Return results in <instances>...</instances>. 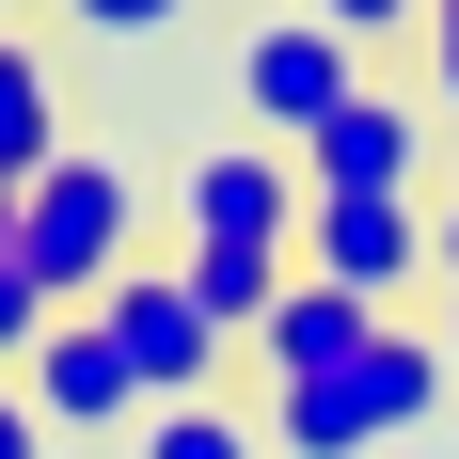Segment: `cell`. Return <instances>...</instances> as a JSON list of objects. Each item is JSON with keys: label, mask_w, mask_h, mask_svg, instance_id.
I'll use <instances>...</instances> for the list:
<instances>
[{"label": "cell", "mask_w": 459, "mask_h": 459, "mask_svg": "<svg viewBox=\"0 0 459 459\" xmlns=\"http://www.w3.org/2000/svg\"><path fill=\"white\" fill-rule=\"evenodd\" d=\"M444 333H412V317H380L349 365H317V380H270V444L285 459H365V444H412L428 412H444Z\"/></svg>", "instance_id": "cell-1"}, {"label": "cell", "mask_w": 459, "mask_h": 459, "mask_svg": "<svg viewBox=\"0 0 459 459\" xmlns=\"http://www.w3.org/2000/svg\"><path fill=\"white\" fill-rule=\"evenodd\" d=\"M16 270H32L64 317H95V301H111V270H143V190H127V159L64 143V159L16 190Z\"/></svg>", "instance_id": "cell-2"}, {"label": "cell", "mask_w": 459, "mask_h": 459, "mask_svg": "<svg viewBox=\"0 0 459 459\" xmlns=\"http://www.w3.org/2000/svg\"><path fill=\"white\" fill-rule=\"evenodd\" d=\"M175 254H301V159L285 143H206L175 190Z\"/></svg>", "instance_id": "cell-3"}, {"label": "cell", "mask_w": 459, "mask_h": 459, "mask_svg": "<svg viewBox=\"0 0 459 459\" xmlns=\"http://www.w3.org/2000/svg\"><path fill=\"white\" fill-rule=\"evenodd\" d=\"M301 270L396 317V285L428 270V190H301Z\"/></svg>", "instance_id": "cell-4"}, {"label": "cell", "mask_w": 459, "mask_h": 459, "mask_svg": "<svg viewBox=\"0 0 459 459\" xmlns=\"http://www.w3.org/2000/svg\"><path fill=\"white\" fill-rule=\"evenodd\" d=\"M349 95H365V48L333 32V16H270V32L238 48V111H254V143H317Z\"/></svg>", "instance_id": "cell-5"}, {"label": "cell", "mask_w": 459, "mask_h": 459, "mask_svg": "<svg viewBox=\"0 0 459 459\" xmlns=\"http://www.w3.org/2000/svg\"><path fill=\"white\" fill-rule=\"evenodd\" d=\"M95 317H111V349L143 365V412H175V396H206V380H222V317H206V301H190V270H159V254H143V270H111V301H95Z\"/></svg>", "instance_id": "cell-6"}, {"label": "cell", "mask_w": 459, "mask_h": 459, "mask_svg": "<svg viewBox=\"0 0 459 459\" xmlns=\"http://www.w3.org/2000/svg\"><path fill=\"white\" fill-rule=\"evenodd\" d=\"M285 159H301V190H428V95H380L365 80L317 143H285Z\"/></svg>", "instance_id": "cell-7"}, {"label": "cell", "mask_w": 459, "mask_h": 459, "mask_svg": "<svg viewBox=\"0 0 459 459\" xmlns=\"http://www.w3.org/2000/svg\"><path fill=\"white\" fill-rule=\"evenodd\" d=\"M16 396H32L48 428H127V412H143V365L111 349V317H48L32 365H16Z\"/></svg>", "instance_id": "cell-8"}, {"label": "cell", "mask_w": 459, "mask_h": 459, "mask_svg": "<svg viewBox=\"0 0 459 459\" xmlns=\"http://www.w3.org/2000/svg\"><path fill=\"white\" fill-rule=\"evenodd\" d=\"M365 333H380V301H349V285H317V270H285L270 333H254V365H270V380H317V365H349Z\"/></svg>", "instance_id": "cell-9"}, {"label": "cell", "mask_w": 459, "mask_h": 459, "mask_svg": "<svg viewBox=\"0 0 459 459\" xmlns=\"http://www.w3.org/2000/svg\"><path fill=\"white\" fill-rule=\"evenodd\" d=\"M48 159H64V80H48L32 48L0 32V190H32Z\"/></svg>", "instance_id": "cell-10"}, {"label": "cell", "mask_w": 459, "mask_h": 459, "mask_svg": "<svg viewBox=\"0 0 459 459\" xmlns=\"http://www.w3.org/2000/svg\"><path fill=\"white\" fill-rule=\"evenodd\" d=\"M143 459H254V428L222 396H175V412H143Z\"/></svg>", "instance_id": "cell-11"}, {"label": "cell", "mask_w": 459, "mask_h": 459, "mask_svg": "<svg viewBox=\"0 0 459 459\" xmlns=\"http://www.w3.org/2000/svg\"><path fill=\"white\" fill-rule=\"evenodd\" d=\"M48 317H64V301H48V285L0 254V365H32V333H48Z\"/></svg>", "instance_id": "cell-12"}, {"label": "cell", "mask_w": 459, "mask_h": 459, "mask_svg": "<svg viewBox=\"0 0 459 459\" xmlns=\"http://www.w3.org/2000/svg\"><path fill=\"white\" fill-rule=\"evenodd\" d=\"M64 16H80V32H95V48H143V32H175L190 0H64Z\"/></svg>", "instance_id": "cell-13"}, {"label": "cell", "mask_w": 459, "mask_h": 459, "mask_svg": "<svg viewBox=\"0 0 459 459\" xmlns=\"http://www.w3.org/2000/svg\"><path fill=\"white\" fill-rule=\"evenodd\" d=\"M301 16H333L349 48H380V32H428V0H301Z\"/></svg>", "instance_id": "cell-14"}, {"label": "cell", "mask_w": 459, "mask_h": 459, "mask_svg": "<svg viewBox=\"0 0 459 459\" xmlns=\"http://www.w3.org/2000/svg\"><path fill=\"white\" fill-rule=\"evenodd\" d=\"M428 111H459V0H428Z\"/></svg>", "instance_id": "cell-15"}, {"label": "cell", "mask_w": 459, "mask_h": 459, "mask_svg": "<svg viewBox=\"0 0 459 459\" xmlns=\"http://www.w3.org/2000/svg\"><path fill=\"white\" fill-rule=\"evenodd\" d=\"M0 459H48V412L16 396V380H0Z\"/></svg>", "instance_id": "cell-16"}, {"label": "cell", "mask_w": 459, "mask_h": 459, "mask_svg": "<svg viewBox=\"0 0 459 459\" xmlns=\"http://www.w3.org/2000/svg\"><path fill=\"white\" fill-rule=\"evenodd\" d=\"M428 285H459V190L428 206Z\"/></svg>", "instance_id": "cell-17"}, {"label": "cell", "mask_w": 459, "mask_h": 459, "mask_svg": "<svg viewBox=\"0 0 459 459\" xmlns=\"http://www.w3.org/2000/svg\"><path fill=\"white\" fill-rule=\"evenodd\" d=\"M444 365H459V285H444Z\"/></svg>", "instance_id": "cell-18"}, {"label": "cell", "mask_w": 459, "mask_h": 459, "mask_svg": "<svg viewBox=\"0 0 459 459\" xmlns=\"http://www.w3.org/2000/svg\"><path fill=\"white\" fill-rule=\"evenodd\" d=\"M0 254H16V190H0Z\"/></svg>", "instance_id": "cell-19"}]
</instances>
